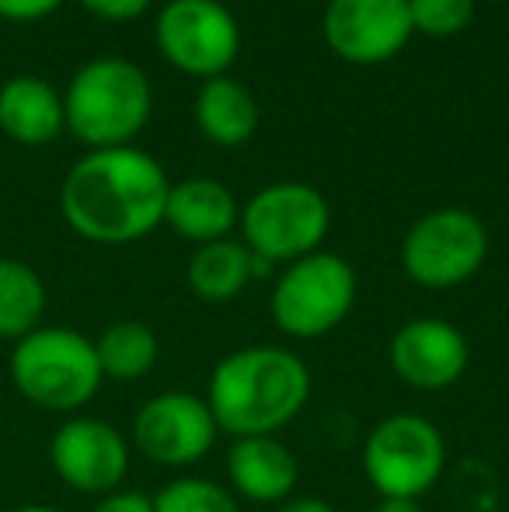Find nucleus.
Masks as SVG:
<instances>
[{"label":"nucleus","mask_w":509,"mask_h":512,"mask_svg":"<svg viewBox=\"0 0 509 512\" xmlns=\"http://www.w3.org/2000/svg\"><path fill=\"white\" fill-rule=\"evenodd\" d=\"M168 171L140 147L84 154L60 185V209L77 237L105 248L133 244L164 223Z\"/></svg>","instance_id":"nucleus-1"},{"label":"nucleus","mask_w":509,"mask_h":512,"mask_svg":"<svg viewBox=\"0 0 509 512\" xmlns=\"http://www.w3.org/2000/svg\"><path fill=\"white\" fill-rule=\"evenodd\" d=\"M311 401V370L283 345L234 349L213 366L206 405L220 432L234 439L279 436Z\"/></svg>","instance_id":"nucleus-2"},{"label":"nucleus","mask_w":509,"mask_h":512,"mask_svg":"<svg viewBox=\"0 0 509 512\" xmlns=\"http://www.w3.org/2000/svg\"><path fill=\"white\" fill-rule=\"evenodd\" d=\"M154 112L150 77L123 56H98L77 67L63 95L67 129L91 150L129 147Z\"/></svg>","instance_id":"nucleus-3"},{"label":"nucleus","mask_w":509,"mask_h":512,"mask_svg":"<svg viewBox=\"0 0 509 512\" xmlns=\"http://www.w3.org/2000/svg\"><path fill=\"white\" fill-rule=\"evenodd\" d=\"M7 377L18 398L56 415H77L105 384L95 338L63 324H42L14 342L7 356Z\"/></svg>","instance_id":"nucleus-4"},{"label":"nucleus","mask_w":509,"mask_h":512,"mask_svg":"<svg viewBox=\"0 0 509 512\" xmlns=\"http://www.w3.org/2000/svg\"><path fill=\"white\" fill-rule=\"evenodd\" d=\"M241 241L269 265H290L321 251L332 206L307 182H272L241 206Z\"/></svg>","instance_id":"nucleus-5"},{"label":"nucleus","mask_w":509,"mask_h":512,"mask_svg":"<svg viewBox=\"0 0 509 512\" xmlns=\"http://www.w3.org/2000/svg\"><path fill=\"white\" fill-rule=\"evenodd\" d=\"M447 467V439L419 411H394L363 439V474L381 499H422Z\"/></svg>","instance_id":"nucleus-6"},{"label":"nucleus","mask_w":509,"mask_h":512,"mask_svg":"<svg viewBox=\"0 0 509 512\" xmlns=\"http://www.w3.org/2000/svg\"><path fill=\"white\" fill-rule=\"evenodd\" d=\"M356 272L335 251H314L283 265L272 286V321L286 338H321L335 331L356 304Z\"/></svg>","instance_id":"nucleus-7"},{"label":"nucleus","mask_w":509,"mask_h":512,"mask_svg":"<svg viewBox=\"0 0 509 512\" xmlns=\"http://www.w3.org/2000/svg\"><path fill=\"white\" fill-rule=\"evenodd\" d=\"M489 258V230L482 216L461 206L429 209L401 241V269L422 290H454L478 276Z\"/></svg>","instance_id":"nucleus-8"},{"label":"nucleus","mask_w":509,"mask_h":512,"mask_svg":"<svg viewBox=\"0 0 509 512\" xmlns=\"http://www.w3.org/2000/svg\"><path fill=\"white\" fill-rule=\"evenodd\" d=\"M154 35L164 60L199 81L224 77L241 53V25L220 0H168Z\"/></svg>","instance_id":"nucleus-9"},{"label":"nucleus","mask_w":509,"mask_h":512,"mask_svg":"<svg viewBox=\"0 0 509 512\" xmlns=\"http://www.w3.org/2000/svg\"><path fill=\"white\" fill-rule=\"evenodd\" d=\"M220 429L206 398L192 391H161L133 415L129 446L161 467H192L213 450Z\"/></svg>","instance_id":"nucleus-10"},{"label":"nucleus","mask_w":509,"mask_h":512,"mask_svg":"<svg viewBox=\"0 0 509 512\" xmlns=\"http://www.w3.org/2000/svg\"><path fill=\"white\" fill-rule=\"evenodd\" d=\"M133 446L123 432L105 418L70 415L49 439V464L56 478L77 495L119 492L129 474Z\"/></svg>","instance_id":"nucleus-11"},{"label":"nucleus","mask_w":509,"mask_h":512,"mask_svg":"<svg viewBox=\"0 0 509 512\" xmlns=\"http://www.w3.org/2000/svg\"><path fill=\"white\" fill-rule=\"evenodd\" d=\"M321 32L328 49L353 67L394 60L415 35L408 0H328Z\"/></svg>","instance_id":"nucleus-12"},{"label":"nucleus","mask_w":509,"mask_h":512,"mask_svg":"<svg viewBox=\"0 0 509 512\" xmlns=\"http://www.w3.org/2000/svg\"><path fill=\"white\" fill-rule=\"evenodd\" d=\"M387 363L394 377L415 391H447L468 373L471 345L457 324L440 317H415L391 335Z\"/></svg>","instance_id":"nucleus-13"},{"label":"nucleus","mask_w":509,"mask_h":512,"mask_svg":"<svg viewBox=\"0 0 509 512\" xmlns=\"http://www.w3.org/2000/svg\"><path fill=\"white\" fill-rule=\"evenodd\" d=\"M227 481L231 492L258 506H283L293 499L300 467L290 446L279 436H245L227 450Z\"/></svg>","instance_id":"nucleus-14"},{"label":"nucleus","mask_w":509,"mask_h":512,"mask_svg":"<svg viewBox=\"0 0 509 512\" xmlns=\"http://www.w3.org/2000/svg\"><path fill=\"white\" fill-rule=\"evenodd\" d=\"M238 220L241 203L217 178H185L171 185L168 203H164V223L196 248L231 237Z\"/></svg>","instance_id":"nucleus-15"},{"label":"nucleus","mask_w":509,"mask_h":512,"mask_svg":"<svg viewBox=\"0 0 509 512\" xmlns=\"http://www.w3.org/2000/svg\"><path fill=\"white\" fill-rule=\"evenodd\" d=\"M0 129L21 147H46L67 129L63 95L42 77H11L0 84Z\"/></svg>","instance_id":"nucleus-16"},{"label":"nucleus","mask_w":509,"mask_h":512,"mask_svg":"<svg viewBox=\"0 0 509 512\" xmlns=\"http://www.w3.org/2000/svg\"><path fill=\"white\" fill-rule=\"evenodd\" d=\"M258 98L234 77H213L196 91V126L217 147H245L258 133Z\"/></svg>","instance_id":"nucleus-17"},{"label":"nucleus","mask_w":509,"mask_h":512,"mask_svg":"<svg viewBox=\"0 0 509 512\" xmlns=\"http://www.w3.org/2000/svg\"><path fill=\"white\" fill-rule=\"evenodd\" d=\"M189 290L206 304H227L241 297L248 283L255 279V255L245 248V241H210L199 244L189 258Z\"/></svg>","instance_id":"nucleus-18"},{"label":"nucleus","mask_w":509,"mask_h":512,"mask_svg":"<svg viewBox=\"0 0 509 512\" xmlns=\"http://www.w3.org/2000/svg\"><path fill=\"white\" fill-rule=\"evenodd\" d=\"M46 283L21 258H0V342H21L42 328L46 317Z\"/></svg>","instance_id":"nucleus-19"},{"label":"nucleus","mask_w":509,"mask_h":512,"mask_svg":"<svg viewBox=\"0 0 509 512\" xmlns=\"http://www.w3.org/2000/svg\"><path fill=\"white\" fill-rule=\"evenodd\" d=\"M95 356L102 366L105 380H119V384H136V380L150 377L161 356V342H157L154 328L143 321H116L95 338Z\"/></svg>","instance_id":"nucleus-20"},{"label":"nucleus","mask_w":509,"mask_h":512,"mask_svg":"<svg viewBox=\"0 0 509 512\" xmlns=\"http://www.w3.org/2000/svg\"><path fill=\"white\" fill-rule=\"evenodd\" d=\"M154 512H241L231 488L206 478H175L154 495Z\"/></svg>","instance_id":"nucleus-21"},{"label":"nucleus","mask_w":509,"mask_h":512,"mask_svg":"<svg viewBox=\"0 0 509 512\" xmlns=\"http://www.w3.org/2000/svg\"><path fill=\"white\" fill-rule=\"evenodd\" d=\"M412 32L429 39H450L475 21V0H408Z\"/></svg>","instance_id":"nucleus-22"},{"label":"nucleus","mask_w":509,"mask_h":512,"mask_svg":"<svg viewBox=\"0 0 509 512\" xmlns=\"http://www.w3.org/2000/svg\"><path fill=\"white\" fill-rule=\"evenodd\" d=\"M81 7L102 21H136L150 11V0H81Z\"/></svg>","instance_id":"nucleus-23"},{"label":"nucleus","mask_w":509,"mask_h":512,"mask_svg":"<svg viewBox=\"0 0 509 512\" xmlns=\"http://www.w3.org/2000/svg\"><path fill=\"white\" fill-rule=\"evenodd\" d=\"M91 512H154V499L143 492H133V488H119V492L102 495Z\"/></svg>","instance_id":"nucleus-24"},{"label":"nucleus","mask_w":509,"mask_h":512,"mask_svg":"<svg viewBox=\"0 0 509 512\" xmlns=\"http://www.w3.org/2000/svg\"><path fill=\"white\" fill-rule=\"evenodd\" d=\"M63 0H0V18L4 21H39L53 14Z\"/></svg>","instance_id":"nucleus-25"},{"label":"nucleus","mask_w":509,"mask_h":512,"mask_svg":"<svg viewBox=\"0 0 509 512\" xmlns=\"http://www.w3.org/2000/svg\"><path fill=\"white\" fill-rule=\"evenodd\" d=\"M276 512H339L332 506V502H325V499H290V502H283V506H276Z\"/></svg>","instance_id":"nucleus-26"},{"label":"nucleus","mask_w":509,"mask_h":512,"mask_svg":"<svg viewBox=\"0 0 509 512\" xmlns=\"http://www.w3.org/2000/svg\"><path fill=\"white\" fill-rule=\"evenodd\" d=\"M374 512H426L419 499H381Z\"/></svg>","instance_id":"nucleus-27"},{"label":"nucleus","mask_w":509,"mask_h":512,"mask_svg":"<svg viewBox=\"0 0 509 512\" xmlns=\"http://www.w3.org/2000/svg\"><path fill=\"white\" fill-rule=\"evenodd\" d=\"M11 512H60V509H53V506H39V502H32V506H18V509H11Z\"/></svg>","instance_id":"nucleus-28"}]
</instances>
